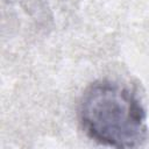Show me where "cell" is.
<instances>
[{"label":"cell","instance_id":"6da1fadb","mask_svg":"<svg viewBox=\"0 0 149 149\" xmlns=\"http://www.w3.org/2000/svg\"><path fill=\"white\" fill-rule=\"evenodd\" d=\"M79 119L95 142L114 148H136L148 139L147 114L134 92L114 80H98L84 93Z\"/></svg>","mask_w":149,"mask_h":149}]
</instances>
